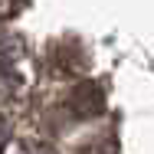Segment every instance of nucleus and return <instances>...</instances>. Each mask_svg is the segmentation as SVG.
<instances>
[{
    "label": "nucleus",
    "instance_id": "obj_2",
    "mask_svg": "<svg viewBox=\"0 0 154 154\" xmlns=\"http://www.w3.org/2000/svg\"><path fill=\"white\" fill-rule=\"evenodd\" d=\"M49 66L56 75H79L89 66V56L79 43H56L49 49Z\"/></svg>",
    "mask_w": 154,
    "mask_h": 154
},
{
    "label": "nucleus",
    "instance_id": "obj_3",
    "mask_svg": "<svg viewBox=\"0 0 154 154\" xmlns=\"http://www.w3.org/2000/svg\"><path fill=\"white\" fill-rule=\"evenodd\" d=\"M20 85V72H17V49L10 46V39H0V95H10Z\"/></svg>",
    "mask_w": 154,
    "mask_h": 154
},
{
    "label": "nucleus",
    "instance_id": "obj_4",
    "mask_svg": "<svg viewBox=\"0 0 154 154\" xmlns=\"http://www.w3.org/2000/svg\"><path fill=\"white\" fill-rule=\"evenodd\" d=\"M7 138H10V125L0 118V151H3V144H7Z\"/></svg>",
    "mask_w": 154,
    "mask_h": 154
},
{
    "label": "nucleus",
    "instance_id": "obj_1",
    "mask_svg": "<svg viewBox=\"0 0 154 154\" xmlns=\"http://www.w3.org/2000/svg\"><path fill=\"white\" fill-rule=\"evenodd\" d=\"M66 108H69L72 118H95V115L105 112V89L95 79H82L66 95Z\"/></svg>",
    "mask_w": 154,
    "mask_h": 154
}]
</instances>
